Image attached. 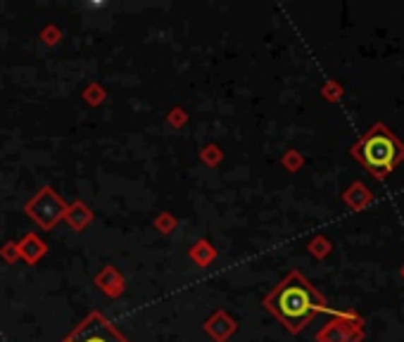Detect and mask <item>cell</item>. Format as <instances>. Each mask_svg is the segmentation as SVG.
<instances>
[{
	"label": "cell",
	"instance_id": "1",
	"mask_svg": "<svg viewBox=\"0 0 404 342\" xmlns=\"http://www.w3.org/2000/svg\"><path fill=\"white\" fill-rule=\"evenodd\" d=\"M266 309H271L285 328L292 333L302 331L311 321L316 312H328L323 300L316 295V290L309 286L299 274H290L281 286L266 298Z\"/></svg>",
	"mask_w": 404,
	"mask_h": 342
},
{
	"label": "cell",
	"instance_id": "10",
	"mask_svg": "<svg viewBox=\"0 0 404 342\" xmlns=\"http://www.w3.org/2000/svg\"><path fill=\"white\" fill-rule=\"evenodd\" d=\"M191 257L200 264V267H205V264H210L214 259V250L205 240H202V243H198V248H195L193 252H191Z\"/></svg>",
	"mask_w": 404,
	"mask_h": 342
},
{
	"label": "cell",
	"instance_id": "9",
	"mask_svg": "<svg viewBox=\"0 0 404 342\" xmlns=\"http://www.w3.org/2000/svg\"><path fill=\"white\" fill-rule=\"evenodd\" d=\"M64 216L69 219L71 228H76V231H81L83 226L90 221V212L83 202H76V204H71V207H67V214Z\"/></svg>",
	"mask_w": 404,
	"mask_h": 342
},
{
	"label": "cell",
	"instance_id": "3",
	"mask_svg": "<svg viewBox=\"0 0 404 342\" xmlns=\"http://www.w3.org/2000/svg\"><path fill=\"white\" fill-rule=\"evenodd\" d=\"M27 214L45 231H53L55 224L67 214V204L53 188H43L38 195L27 204Z\"/></svg>",
	"mask_w": 404,
	"mask_h": 342
},
{
	"label": "cell",
	"instance_id": "7",
	"mask_svg": "<svg viewBox=\"0 0 404 342\" xmlns=\"http://www.w3.org/2000/svg\"><path fill=\"white\" fill-rule=\"evenodd\" d=\"M17 252L22 255L27 262L34 264V262L38 259V257H43V255H45V243H43V240H38V238H36L34 233H29L22 243H19Z\"/></svg>",
	"mask_w": 404,
	"mask_h": 342
},
{
	"label": "cell",
	"instance_id": "11",
	"mask_svg": "<svg viewBox=\"0 0 404 342\" xmlns=\"http://www.w3.org/2000/svg\"><path fill=\"white\" fill-rule=\"evenodd\" d=\"M367 188H364L362 183H357V185H352L350 193H347V202L352 204V207H362V202L367 200Z\"/></svg>",
	"mask_w": 404,
	"mask_h": 342
},
{
	"label": "cell",
	"instance_id": "4",
	"mask_svg": "<svg viewBox=\"0 0 404 342\" xmlns=\"http://www.w3.org/2000/svg\"><path fill=\"white\" fill-rule=\"evenodd\" d=\"M64 342H126V338L102 314H90Z\"/></svg>",
	"mask_w": 404,
	"mask_h": 342
},
{
	"label": "cell",
	"instance_id": "8",
	"mask_svg": "<svg viewBox=\"0 0 404 342\" xmlns=\"http://www.w3.org/2000/svg\"><path fill=\"white\" fill-rule=\"evenodd\" d=\"M95 283L100 286L102 290H105L107 295H119L121 290H124V281H121V276L117 274V271L112 267H107L105 271H102L100 276L95 279Z\"/></svg>",
	"mask_w": 404,
	"mask_h": 342
},
{
	"label": "cell",
	"instance_id": "5",
	"mask_svg": "<svg viewBox=\"0 0 404 342\" xmlns=\"http://www.w3.org/2000/svg\"><path fill=\"white\" fill-rule=\"evenodd\" d=\"M205 328H207V333H210L214 340L224 342L233 331H236V324H233V321H231L226 314H221V312H219L217 316H214V319L207 321V326H205Z\"/></svg>",
	"mask_w": 404,
	"mask_h": 342
},
{
	"label": "cell",
	"instance_id": "6",
	"mask_svg": "<svg viewBox=\"0 0 404 342\" xmlns=\"http://www.w3.org/2000/svg\"><path fill=\"white\" fill-rule=\"evenodd\" d=\"M319 340L321 342H357L360 335H352L347 328H345L343 321H333L328 328H323V331L319 333Z\"/></svg>",
	"mask_w": 404,
	"mask_h": 342
},
{
	"label": "cell",
	"instance_id": "2",
	"mask_svg": "<svg viewBox=\"0 0 404 342\" xmlns=\"http://www.w3.org/2000/svg\"><path fill=\"white\" fill-rule=\"evenodd\" d=\"M357 154L364 159V164L369 166L371 173L386 176L404 157V147L397 143L393 135L386 133V128L378 126L376 131H371L367 138L362 140V145L357 147Z\"/></svg>",
	"mask_w": 404,
	"mask_h": 342
}]
</instances>
